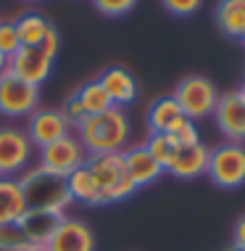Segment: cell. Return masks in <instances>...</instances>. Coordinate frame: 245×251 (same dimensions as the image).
Instances as JSON below:
<instances>
[{
  "label": "cell",
  "mask_w": 245,
  "mask_h": 251,
  "mask_svg": "<svg viewBox=\"0 0 245 251\" xmlns=\"http://www.w3.org/2000/svg\"><path fill=\"white\" fill-rule=\"evenodd\" d=\"M129 132L132 130H129V119L124 108H116V106L95 114V117H85L77 125V138L82 140V146L90 156L124 153Z\"/></svg>",
  "instance_id": "1"
},
{
  "label": "cell",
  "mask_w": 245,
  "mask_h": 251,
  "mask_svg": "<svg viewBox=\"0 0 245 251\" xmlns=\"http://www.w3.org/2000/svg\"><path fill=\"white\" fill-rule=\"evenodd\" d=\"M26 209H45V212H64L71 196L64 175H56L45 167H29L19 177Z\"/></svg>",
  "instance_id": "2"
},
{
  "label": "cell",
  "mask_w": 245,
  "mask_h": 251,
  "mask_svg": "<svg viewBox=\"0 0 245 251\" xmlns=\"http://www.w3.org/2000/svg\"><path fill=\"white\" fill-rule=\"evenodd\" d=\"M95 182L100 191V203H116L129 199L137 188L129 180L127 167H124V153H100L87 159Z\"/></svg>",
  "instance_id": "3"
},
{
  "label": "cell",
  "mask_w": 245,
  "mask_h": 251,
  "mask_svg": "<svg viewBox=\"0 0 245 251\" xmlns=\"http://www.w3.org/2000/svg\"><path fill=\"white\" fill-rule=\"evenodd\" d=\"M174 100L179 103L182 114L190 122H198L206 117H214L216 100H219V93L211 79L200 77V74H193V77H185L174 90Z\"/></svg>",
  "instance_id": "4"
},
{
  "label": "cell",
  "mask_w": 245,
  "mask_h": 251,
  "mask_svg": "<svg viewBox=\"0 0 245 251\" xmlns=\"http://www.w3.org/2000/svg\"><path fill=\"white\" fill-rule=\"evenodd\" d=\"M206 175L219 188L245 185V146L243 143H224V146L211 148Z\"/></svg>",
  "instance_id": "5"
},
{
  "label": "cell",
  "mask_w": 245,
  "mask_h": 251,
  "mask_svg": "<svg viewBox=\"0 0 245 251\" xmlns=\"http://www.w3.org/2000/svg\"><path fill=\"white\" fill-rule=\"evenodd\" d=\"M40 108V87L19 79L16 74H0V114L8 119L32 117Z\"/></svg>",
  "instance_id": "6"
},
{
  "label": "cell",
  "mask_w": 245,
  "mask_h": 251,
  "mask_svg": "<svg viewBox=\"0 0 245 251\" xmlns=\"http://www.w3.org/2000/svg\"><path fill=\"white\" fill-rule=\"evenodd\" d=\"M87 159H90V153L85 151V146H82V140L77 135H66V138L56 140V143L40 148V156H37V164L50 169V172L56 175H64V177H69L74 169L85 167Z\"/></svg>",
  "instance_id": "7"
},
{
  "label": "cell",
  "mask_w": 245,
  "mask_h": 251,
  "mask_svg": "<svg viewBox=\"0 0 245 251\" xmlns=\"http://www.w3.org/2000/svg\"><path fill=\"white\" fill-rule=\"evenodd\" d=\"M35 146L19 127H0V177H16L29 169Z\"/></svg>",
  "instance_id": "8"
},
{
  "label": "cell",
  "mask_w": 245,
  "mask_h": 251,
  "mask_svg": "<svg viewBox=\"0 0 245 251\" xmlns=\"http://www.w3.org/2000/svg\"><path fill=\"white\" fill-rule=\"evenodd\" d=\"M71 130L74 125L66 119L64 111H58V108H37L32 117H26L24 132L35 148H45L61 138H66V135H71Z\"/></svg>",
  "instance_id": "9"
},
{
  "label": "cell",
  "mask_w": 245,
  "mask_h": 251,
  "mask_svg": "<svg viewBox=\"0 0 245 251\" xmlns=\"http://www.w3.org/2000/svg\"><path fill=\"white\" fill-rule=\"evenodd\" d=\"M214 119L229 143H245V93H224L216 100Z\"/></svg>",
  "instance_id": "10"
},
{
  "label": "cell",
  "mask_w": 245,
  "mask_h": 251,
  "mask_svg": "<svg viewBox=\"0 0 245 251\" xmlns=\"http://www.w3.org/2000/svg\"><path fill=\"white\" fill-rule=\"evenodd\" d=\"M53 61H56V58L47 56L43 48H19L8 58V72L16 74V77L24 79V82L40 87L47 77H50Z\"/></svg>",
  "instance_id": "11"
},
{
  "label": "cell",
  "mask_w": 245,
  "mask_h": 251,
  "mask_svg": "<svg viewBox=\"0 0 245 251\" xmlns=\"http://www.w3.org/2000/svg\"><path fill=\"white\" fill-rule=\"evenodd\" d=\"M47 251H95V233L87 222L64 217L53 238L47 241Z\"/></svg>",
  "instance_id": "12"
},
{
  "label": "cell",
  "mask_w": 245,
  "mask_h": 251,
  "mask_svg": "<svg viewBox=\"0 0 245 251\" xmlns=\"http://www.w3.org/2000/svg\"><path fill=\"white\" fill-rule=\"evenodd\" d=\"M208 159H211V148L206 143H193V146H179L174 153V159L169 161L166 172L174 175L179 180H193L206 175L208 169Z\"/></svg>",
  "instance_id": "13"
},
{
  "label": "cell",
  "mask_w": 245,
  "mask_h": 251,
  "mask_svg": "<svg viewBox=\"0 0 245 251\" xmlns=\"http://www.w3.org/2000/svg\"><path fill=\"white\" fill-rule=\"evenodd\" d=\"M64 222V212H45V209H26L19 220V225L26 233L32 246H47L53 233Z\"/></svg>",
  "instance_id": "14"
},
{
  "label": "cell",
  "mask_w": 245,
  "mask_h": 251,
  "mask_svg": "<svg viewBox=\"0 0 245 251\" xmlns=\"http://www.w3.org/2000/svg\"><path fill=\"white\" fill-rule=\"evenodd\" d=\"M98 82L103 85L108 100H111L116 108H124L129 103H134V98H137V79H134L132 72L121 69V66L106 69L103 74H100Z\"/></svg>",
  "instance_id": "15"
},
{
  "label": "cell",
  "mask_w": 245,
  "mask_h": 251,
  "mask_svg": "<svg viewBox=\"0 0 245 251\" xmlns=\"http://www.w3.org/2000/svg\"><path fill=\"white\" fill-rule=\"evenodd\" d=\"M124 167H127V175L129 180L134 182V188H148L151 182H156L166 169H163L158 161L151 156L145 146H134L124 151Z\"/></svg>",
  "instance_id": "16"
},
{
  "label": "cell",
  "mask_w": 245,
  "mask_h": 251,
  "mask_svg": "<svg viewBox=\"0 0 245 251\" xmlns=\"http://www.w3.org/2000/svg\"><path fill=\"white\" fill-rule=\"evenodd\" d=\"M24 212H26V203H24L19 177H0V225L19 222Z\"/></svg>",
  "instance_id": "17"
},
{
  "label": "cell",
  "mask_w": 245,
  "mask_h": 251,
  "mask_svg": "<svg viewBox=\"0 0 245 251\" xmlns=\"http://www.w3.org/2000/svg\"><path fill=\"white\" fill-rule=\"evenodd\" d=\"M216 24L227 37H245V0H219L216 5Z\"/></svg>",
  "instance_id": "18"
},
{
  "label": "cell",
  "mask_w": 245,
  "mask_h": 251,
  "mask_svg": "<svg viewBox=\"0 0 245 251\" xmlns=\"http://www.w3.org/2000/svg\"><path fill=\"white\" fill-rule=\"evenodd\" d=\"M179 119H185V114H182V108L174 100V96H163L158 100H153L151 111H148V127H151V132H166L169 135Z\"/></svg>",
  "instance_id": "19"
},
{
  "label": "cell",
  "mask_w": 245,
  "mask_h": 251,
  "mask_svg": "<svg viewBox=\"0 0 245 251\" xmlns=\"http://www.w3.org/2000/svg\"><path fill=\"white\" fill-rule=\"evenodd\" d=\"M66 185H69V196L71 201L87 203V206H98L100 203V191H98V182H95L90 167H79L66 177Z\"/></svg>",
  "instance_id": "20"
},
{
  "label": "cell",
  "mask_w": 245,
  "mask_h": 251,
  "mask_svg": "<svg viewBox=\"0 0 245 251\" xmlns=\"http://www.w3.org/2000/svg\"><path fill=\"white\" fill-rule=\"evenodd\" d=\"M53 24L47 22L43 13H24L16 22V32L22 40V48H40L45 43V37L50 35Z\"/></svg>",
  "instance_id": "21"
},
{
  "label": "cell",
  "mask_w": 245,
  "mask_h": 251,
  "mask_svg": "<svg viewBox=\"0 0 245 251\" xmlns=\"http://www.w3.org/2000/svg\"><path fill=\"white\" fill-rule=\"evenodd\" d=\"M71 98L77 100L82 117H95V114L108 111V108L113 106L111 100H108L106 90H103V85H100L98 79H92V82H85L77 93H71Z\"/></svg>",
  "instance_id": "22"
},
{
  "label": "cell",
  "mask_w": 245,
  "mask_h": 251,
  "mask_svg": "<svg viewBox=\"0 0 245 251\" xmlns=\"http://www.w3.org/2000/svg\"><path fill=\"white\" fill-rule=\"evenodd\" d=\"M145 148L151 151V156L158 164L166 169L169 167V161L174 159V153H177V140L172 138V135H166V132H151V138H148V143H145Z\"/></svg>",
  "instance_id": "23"
},
{
  "label": "cell",
  "mask_w": 245,
  "mask_h": 251,
  "mask_svg": "<svg viewBox=\"0 0 245 251\" xmlns=\"http://www.w3.org/2000/svg\"><path fill=\"white\" fill-rule=\"evenodd\" d=\"M32 243L26 238V233L22 230L19 222L11 225H0V251H26Z\"/></svg>",
  "instance_id": "24"
},
{
  "label": "cell",
  "mask_w": 245,
  "mask_h": 251,
  "mask_svg": "<svg viewBox=\"0 0 245 251\" xmlns=\"http://www.w3.org/2000/svg\"><path fill=\"white\" fill-rule=\"evenodd\" d=\"M19 48H22V40H19V32H16V22H3L0 19V53H5L11 58Z\"/></svg>",
  "instance_id": "25"
},
{
  "label": "cell",
  "mask_w": 245,
  "mask_h": 251,
  "mask_svg": "<svg viewBox=\"0 0 245 251\" xmlns=\"http://www.w3.org/2000/svg\"><path fill=\"white\" fill-rule=\"evenodd\" d=\"M172 138L177 140V146H193V143H200V135H198V127L193 125L187 117L185 119H179L177 125L172 127Z\"/></svg>",
  "instance_id": "26"
},
{
  "label": "cell",
  "mask_w": 245,
  "mask_h": 251,
  "mask_svg": "<svg viewBox=\"0 0 245 251\" xmlns=\"http://www.w3.org/2000/svg\"><path fill=\"white\" fill-rule=\"evenodd\" d=\"M95 8L100 13H106V16H124L134 8V3L137 0H92Z\"/></svg>",
  "instance_id": "27"
},
{
  "label": "cell",
  "mask_w": 245,
  "mask_h": 251,
  "mask_svg": "<svg viewBox=\"0 0 245 251\" xmlns=\"http://www.w3.org/2000/svg\"><path fill=\"white\" fill-rule=\"evenodd\" d=\"M203 0H163V5H166V11H172L174 16H190V13H195L200 8Z\"/></svg>",
  "instance_id": "28"
},
{
  "label": "cell",
  "mask_w": 245,
  "mask_h": 251,
  "mask_svg": "<svg viewBox=\"0 0 245 251\" xmlns=\"http://www.w3.org/2000/svg\"><path fill=\"white\" fill-rule=\"evenodd\" d=\"M232 241H235L237 249L245 246V214L237 220V225H235V230H232Z\"/></svg>",
  "instance_id": "29"
},
{
  "label": "cell",
  "mask_w": 245,
  "mask_h": 251,
  "mask_svg": "<svg viewBox=\"0 0 245 251\" xmlns=\"http://www.w3.org/2000/svg\"><path fill=\"white\" fill-rule=\"evenodd\" d=\"M5 72H8V56L0 53V74H5Z\"/></svg>",
  "instance_id": "30"
},
{
  "label": "cell",
  "mask_w": 245,
  "mask_h": 251,
  "mask_svg": "<svg viewBox=\"0 0 245 251\" xmlns=\"http://www.w3.org/2000/svg\"><path fill=\"white\" fill-rule=\"evenodd\" d=\"M26 251H47V246H29Z\"/></svg>",
  "instance_id": "31"
},
{
  "label": "cell",
  "mask_w": 245,
  "mask_h": 251,
  "mask_svg": "<svg viewBox=\"0 0 245 251\" xmlns=\"http://www.w3.org/2000/svg\"><path fill=\"white\" fill-rule=\"evenodd\" d=\"M237 251H245V246H240V249H237Z\"/></svg>",
  "instance_id": "32"
},
{
  "label": "cell",
  "mask_w": 245,
  "mask_h": 251,
  "mask_svg": "<svg viewBox=\"0 0 245 251\" xmlns=\"http://www.w3.org/2000/svg\"><path fill=\"white\" fill-rule=\"evenodd\" d=\"M243 93H245V87H243Z\"/></svg>",
  "instance_id": "33"
},
{
  "label": "cell",
  "mask_w": 245,
  "mask_h": 251,
  "mask_svg": "<svg viewBox=\"0 0 245 251\" xmlns=\"http://www.w3.org/2000/svg\"><path fill=\"white\" fill-rule=\"evenodd\" d=\"M243 40H245V37H243Z\"/></svg>",
  "instance_id": "34"
}]
</instances>
